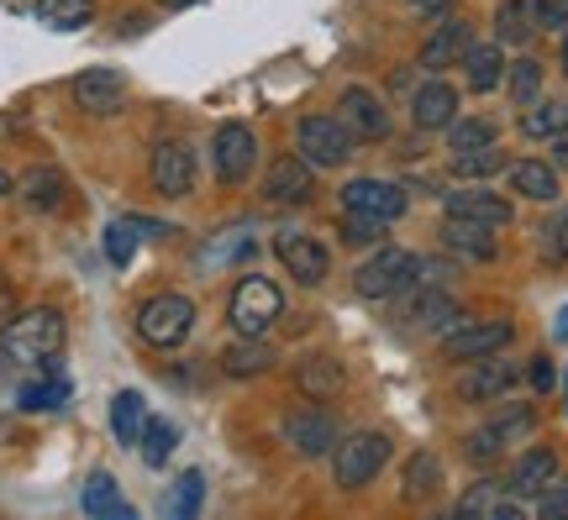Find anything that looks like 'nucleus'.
Returning a JSON list of instances; mask_svg holds the SVG:
<instances>
[{
    "instance_id": "13",
    "label": "nucleus",
    "mask_w": 568,
    "mask_h": 520,
    "mask_svg": "<svg viewBox=\"0 0 568 520\" xmlns=\"http://www.w3.org/2000/svg\"><path fill=\"white\" fill-rule=\"evenodd\" d=\"M510 384H516V363L500 358V353H489V358H474V368L464 374L458 384V395L468 405H489V400H506Z\"/></svg>"
},
{
    "instance_id": "3",
    "label": "nucleus",
    "mask_w": 568,
    "mask_h": 520,
    "mask_svg": "<svg viewBox=\"0 0 568 520\" xmlns=\"http://www.w3.org/2000/svg\"><path fill=\"white\" fill-rule=\"evenodd\" d=\"M284 316V295L280 284L264 279V274H247L237 289H232V305H226V320L237 337H264L268 326Z\"/></svg>"
},
{
    "instance_id": "44",
    "label": "nucleus",
    "mask_w": 568,
    "mask_h": 520,
    "mask_svg": "<svg viewBox=\"0 0 568 520\" xmlns=\"http://www.w3.org/2000/svg\"><path fill=\"white\" fill-rule=\"evenodd\" d=\"M464 452H468V462H479V468H485V462H495L500 452H506V437H500L495 426H485V431H474V437H468Z\"/></svg>"
},
{
    "instance_id": "40",
    "label": "nucleus",
    "mask_w": 568,
    "mask_h": 520,
    "mask_svg": "<svg viewBox=\"0 0 568 520\" xmlns=\"http://www.w3.org/2000/svg\"><path fill=\"white\" fill-rule=\"evenodd\" d=\"M537 247H542V258L558 263V268L568 263V205L552 221H542V226H537Z\"/></svg>"
},
{
    "instance_id": "38",
    "label": "nucleus",
    "mask_w": 568,
    "mask_h": 520,
    "mask_svg": "<svg viewBox=\"0 0 568 520\" xmlns=\"http://www.w3.org/2000/svg\"><path fill=\"white\" fill-rule=\"evenodd\" d=\"M385 226H389V221L364 216V211H343V221H337V232H343V242H353V247H379V242L389 237Z\"/></svg>"
},
{
    "instance_id": "51",
    "label": "nucleus",
    "mask_w": 568,
    "mask_h": 520,
    "mask_svg": "<svg viewBox=\"0 0 568 520\" xmlns=\"http://www.w3.org/2000/svg\"><path fill=\"white\" fill-rule=\"evenodd\" d=\"M163 11H190V6H201V0H159Z\"/></svg>"
},
{
    "instance_id": "29",
    "label": "nucleus",
    "mask_w": 568,
    "mask_h": 520,
    "mask_svg": "<svg viewBox=\"0 0 568 520\" xmlns=\"http://www.w3.org/2000/svg\"><path fill=\"white\" fill-rule=\"evenodd\" d=\"M510 190H516L521 201H558V169L542 159L510 163Z\"/></svg>"
},
{
    "instance_id": "36",
    "label": "nucleus",
    "mask_w": 568,
    "mask_h": 520,
    "mask_svg": "<svg viewBox=\"0 0 568 520\" xmlns=\"http://www.w3.org/2000/svg\"><path fill=\"white\" fill-rule=\"evenodd\" d=\"M521 132L537 137V142L568 132V101H531V111L521 116Z\"/></svg>"
},
{
    "instance_id": "14",
    "label": "nucleus",
    "mask_w": 568,
    "mask_h": 520,
    "mask_svg": "<svg viewBox=\"0 0 568 520\" xmlns=\"http://www.w3.org/2000/svg\"><path fill=\"white\" fill-rule=\"evenodd\" d=\"M74 105L90 111V116H116L126 105V80L116 69H84L74 80Z\"/></svg>"
},
{
    "instance_id": "32",
    "label": "nucleus",
    "mask_w": 568,
    "mask_h": 520,
    "mask_svg": "<svg viewBox=\"0 0 568 520\" xmlns=\"http://www.w3.org/2000/svg\"><path fill=\"white\" fill-rule=\"evenodd\" d=\"M174 447H180V431H174V420L163 416H148L142 420V437H138V452L148 468H163V462L174 458Z\"/></svg>"
},
{
    "instance_id": "27",
    "label": "nucleus",
    "mask_w": 568,
    "mask_h": 520,
    "mask_svg": "<svg viewBox=\"0 0 568 520\" xmlns=\"http://www.w3.org/2000/svg\"><path fill=\"white\" fill-rule=\"evenodd\" d=\"M464 80H468V90H474V95H489L495 84L506 80V59H500V48H495V42H468Z\"/></svg>"
},
{
    "instance_id": "1",
    "label": "nucleus",
    "mask_w": 568,
    "mask_h": 520,
    "mask_svg": "<svg viewBox=\"0 0 568 520\" xmlns=\"http://www.w3.org/2000/svg\"><path fill=\"white\" fill-rule=\"evenodd\" d=\"M63 347V316L53 305H38V310H21L0 326V353L17 363H48L59 358Z\"/></svg>"
},
{
    "instance_id": "54",
    "label": "nucleus",
    "mask_w": 568,
    "mask_h": 520,
    "mask_svg": "<svg viewBox=\"0 0 568 520\" xmlns=\"http://www.w3.org/2000/svg\"><path fill=\"white\" fill-rule=\"evenodd\" d=\"M564 389H568V384H564Z\"/></svg>"
},
{
    "instance_id": "22",
    "label": "nucleus",
    "mask_w": 568,
    "mask_h": 520,
    "mask_svg": "<svg viewBox=\"0 0 568 520\" xmlns=\"http://www.w3.org/2000/svg\"><path fill=\"white\" fill-rule=\"evenodd\" d=\"M48 379H32V384H21L17 389V410H27V416H42V410H59V405H69V379L59 374V358H48V363H38Z\"/></svg>"
},
{
    "instance_id": "49",
    "label": "nucleus",
    "mask_w": 568,
    "mask_h": 520,
    "mask_svg": "<svg viewBox=\"0 0 568 520\" xmlns=\"http://www.w3.org/2000/svg\"><path fill=\"white\" fill-rule=\"evenodd\" d=\"M552 337H558V341H568V305H564V310H558V320H552Z\"/></svg>"
},
{
    "instance_id": "23",
    "label": "nucleus",
    "mask_w": 568,
    "mask_h": 520,
    "mask_svg": "<svg viewBox=\"0 0 568 520\" xmlns=\"http://www.w3.org/2000/svg\"><path fill=\"white\" fill-rule=\"evenodd\" d=\"M458 316V305L447 295L443 284H422L406 305V326L410 332H447V320Z\"/></svg>"
},
{
    "instance_id": "20",
    "label": "nucleus",
    "mask_w": 568,
    "mask_h": 520,
    "mask_svg": "<svg viewBox=\"0 0 568 520\" xmlns=\"http://www.w3.org/2000/svg\"><path fill=\"white\" fill-rule=\"evenodd\" d=\"M295 389H301L305 400H337L347 389V379H343V363L337 358H322V353H311V358H301L295 363Z\"/></svg>"
},
{
    "instance_id": "4",
    "label": "nucleus",
    "mask_w": 568,
    "mask_h": 520,
    "mask_svg": "<svg viewBox=\"0 0 568 520\" xmlns=\"http://www.w3.org/2000/svg\"><path fill=\"white\" fill-rule=\"evenodd\" d=\"M195 332V300L190 295H153L138 305V337L148 347H180Z\"/></svg>"
},
{
    "instance_id": "17",
    "label": "nucleus",
    "mask_w": 568,
    "mask_h": 520,
    "mask_svg": "<svg viewBox=\"0 0 568 520\" xmlns=\"http://www.w3.org/2000/svg\"><path fill=\"white\" fill-rule=\"evenodd\" d=\"M468 42H474V27H468L464 17H453V21H443V27L422 42V59H416V63H422L426 74H443L447 63H464Z\"/></svg>"
},
{
    "instance_id": "28",
    "label": "nucleus",
    "mask_w": 568,
    "mask_h": 520,
    "mask_svg": "<svg viewBox=\"0 0 568 520\" xmlns=\"http://www.w3.org/2000/svg\"><path fill=\"white\" fill-rule=\"evenodd\" d=\"M222 368L232 379H258V374L274 368V347H264V337H237L222 353Z\"/></svg>"
},
{
    "instance_id": "19",
    "label": "nucleus",
    "mask_w": 568,
    "mask_h": 520,
    "mask_svg": "<svg viewBox=\"0 0 568 520\" xmlns=\"http://www.w3.org/2000/svg\"><path fill=\"white\" fill-rule=\"evenodd\" d=\"M311 190H316V169H311L305 159H280L264 180V195L274 205H305L311 201Z\"/></svg>"
},
{
    "instance_id": "50",
    "label": "nucleus",
    "mask_w": 568,
    "mask_h": 520,
    "mask_svg": "<svg viewBox=\"0 0 568 520\" xmlns=\"http://www.w3.org/2000/svg\"><path fill=\"white\" fill-rule=\"evenodd\" d=\"M6 316H11V284L0 279V320H6Z\"/></svg>"
},
{
    "instance_id": "5",
    "label": "nucleus",
    "mask_w": 568,
    "mask_h": 520,
    "mask_svg": "<svg viewBox=\"0 0 568 520\" xmlns=\"http://www.w3.org/2000/svg\"><path fill=\"white\" fill-rule=\"evenodd\" d=\"M337 489H364V483H374L379 473H385L389 462V437L385 431H353V437H343L337 447Z\"/></svg>"
},
{
    "instance_id": "26",
    "label": "nucleus",
    "mask_w": 568,
    "mask_h": 520,
    "mask_svg": "<svg viewBox=\"0 0 568 520\" xmlns=\"http://www.w3.org/2000/svg\"><path fill=\"white\" fill-rule=\"evenodd\" d=\"M17 195L32 211H59L63 201H69V180H63L59 169H48V163H38V169H27L17 180Z\"/></svg>"
},
{
    "instance_id": "21",
    "label": "nucleus",
    "mask_w": 568,
    "mask_h": 520,
    "mask_svg": "<svg viewBox=\"0 0 568 520\" xmlns=\"http://www.w3.org/2000/svg\"><path fill=\"white\" fill-rule=\"evenodd\" d=\"M443 247H447V253H458V258H474V263H489L495 253H500L495 232H489L485 221H468V216H447Z\"/></svg>"
},
{
    "instance_id": "25",
    "label": "nucleus",
    "mask_w": 568,
    "mask_h": 520,
    "mask_svg": "<svg viewBox=\"0 0 568 520\" xmlns=\"http://www.w3.org/2000/svg\"><path fill=\"white\" fill-rule=\"evenodd\" d=\"M552 479H558V452H552V447H531V452L516 458L506 489H516V494H527L531 500V494H542Z\"/></svg>"
},
{
    "instance_id": "39",
    "label": "nucleus",
    "mask_w": 568,
    "mask_h": 520,
    "mask_svg": "<svg viewBox=\"0 0 568 520\" xmlns=\"http://www.w3.org/2000/svg\"><path fill=\"white\" fill-rule=\"evenodd\" d=\"M437 483H443V468H437V458H432V452H416V458L406 462V500H426Z\"/></svg>"
},
{
    "instance_id": "43",
    "label": "nucleus",
    "mask_w": 568,
    "mask_h": 520,
    "mask_svg": "<svg viewBox=\"0 0 568 520\" xmlns=\"http://www.w3.org/2000/svg\"><path fill=\"white\" fill-rule=\"evenodd\" d=\"M132 253H138V226H132V221H111V226H105V258L116 263V268H126V263H132Z\"/></svg>"
},
{
    "instance_id": "6",
    "label": "nucleus",
    "mask_w": 568,
    "mask_h": 520,
    "mask_svg": "<svg viewBox=\"0 0 568 520\" xmlns=\"http://www.w3.org/2000/svg\"><path fill=\"white\" fill-rule=\"evenodd\" d=\"M295 147H301V159L311 163V169H343V163L353 159L358 137L347 132L343 116H305L301 126H295Z\"/></svg>"
},
{
    "instance_id": "34",
    "label": "nucleus",
    "mask_w": 568,
    "mask_h": 520,
    "mask_svg": "<svg viewBox=\"0 0 568 520\" xmlns=\"http://www.w3.org/2000/svg\"><path fill=\"white\" fill-rule=\"evenodd\" d=\"M142 420H148V405H142V395H138V389H122V395L111 400V431H116V441H122V447H138Z\"/></svg>"
},
{
    "instance_id": "11",
    "label": "nucleus",
    "mask_w": 568,
    "mask_h": 520,
    "mask_svg": "<svg viewBox=\"0 0 568 520\" xmlns=\"http://www.w3.org/2000/svg\"><path fill=\"white\" fill-rule=\"evenodd\" d=\"M337 116L347 121V132H353V137H364V142L389 137V111H385V101H379L374 90H364V84H347L343 101H337Z\"/></svg>"
},
{
    "instance_id": "2",
    "label": "nucleus",
    "mask_w": 568,
    "mask_h": 520,
    "mask_svg": "<svg viewBox=\"0 0 568 520\" xmlns=\"http://www.w3.org/2000/svg\"><path fill=\"white\" fill-rule=\"evenodd\" d=\"M353 284H358L364 300H395V295H406V289L422 284V258L406 253V247H385L379 242V253L353 274Z\"/></svg>"
},
{
    "instance_id": "47",
    "label": "nucleus",
    "mask_w": 568,
    "mask_h": 520,
    "mask_svg": "<svg viewBox=\"0 0 568 520\" xmlns=\"http://www.w3.org/2000/svg\"><path fill=\"white\" fill-rule=\"evenodd\" d=\"M410 6H416L422 17H437V11H447V0H410Z\"/></svg>"
},
{
    "instance_id": "33",
    "label": "nucleus",
    "mask_w": 568,
    "mask_h": 520,
    "mask_svg": "<svg viewBox=\"0 0 568 520\" xmlns=\"http://www.w3.org/2000/svg\"><path fill=\"white\" fill-rule=\"evenodd\" d=\"M84 516H138L132 504L122 500V489H116V479L111 473H90V483H84Z\"/></svg>"
},
{
    "instance_id": "30",
    "label": "nucleus",
    "mask_w": 568,
    "mask_h": 520,
    "mask_svg": "<svg viewBox=\"0 0 568 520\" xmlns=\"http://www.w3.org/2000/svg\"><path fill=\"white\" fill-rule=\"evenodd\" d=\"M32 17L48 27V32H80L95 21V0H38Z\"/></svg>"
},
{
    "instance_id": "15",
    "label": "nucleus",
    "mask_w": 568,
    "mask_h": 520,
    "mask_svg": "<svg viewBox=\"0 0 568 520\" xmlns=\"http://www.w3.org/2000/svg\"><path fill=\"white\" fill-rule=\"evenodd\" d=\"M343 211H364V216L395 221V216H406V190H395L389 180H347Z\"/></svg>"
},
{
    "instance_id": "35",
    "label": "nucleus",
    "mask_w": 568,
    "mask_h": 520,
    "mask_svg": "<svg viewBox=\"0 0 568 520\" xmlns=\"http://www.w3.org/2000/svg\"><path fill=\"white\" fill-rule=\"evenodd\" d=\"M201 504H205V479L190 468V473H180V479L169 483V500H163V516H180V520H190V516H201Z\"/></svg>"
},
{
    "instance_id": "52",
    "label": "nucleus",
    "mask_w": 568,
    "mask_h": 520,
    "mask_svg": "<svg viewBox=\"0 0 568 520\" xmlns=\"http://www.w3.org/2000/svg\"><path fill=\"white\" fill-rule=\"evenodd\" d=\"M11 190H17V184H11V174L0 169V195H11Z\"/></svg>"
},
{
    "instance_id": "9",
    "label": "nucleus",
    "mask_w": 568,
    "mask_h": 520,
    "mask_svg": "<svg viewBox=\"0 0 568 520\" xmlns=\"http://www.w3.org/2000/svg\"><path fill=\"white\" fill-rule=\"evenodd\" d=\"M284 437H290V447H295L301 458H322V452L337 447V420H332V410H322V405H305V410H290V416H284Z\"/></svg>"
},
{
    "instance_id": "53",
    "label": "nucleus",
    "mask_w": 568,
    "mask_h": 520,
    "mask_svg": "<svg viewBox=\"0 0 568 520\" xmlns=\"http://www.w3.org/2000/svg\"><path fill=\"white\" fill-rule=\"evenodd\" d=\"M564 74H568V38H564Z\"/></svg>"
},
{
    "instance_id": "8",
    "label": "nucleus",
    "mask_w": 568,
    "mask_h": 520,
    "mask_svg": "<svg viewBox=\"0 0 568 520\" xmlns=\"http://www.w3.org/2000/svg\"><path fill=\"white\" fill-rule=\"evenodd\" d=\"M510 337H516V326H510V320H474V326L443 332V347H447V358L474 363V358H489V353H506Z\"/></svg>"
},
{
    "instance_id": "31",
    "label": "nucleus",
    "mask_w": 568,
    "mask_h": 520,
    "mask_svg": "<svg viewBox=\"0 0 568 520\" xmlns=\"http://www.w3.org/2000/svg\"><path fill=\"white\" fill-rule=\"evenodd\" d=\"M500 169H510L506 147L489 142V147H474V153H453V169H447V174H453L458 184H479V180H495Z\"/></svg>"
},
{
    "instance_id": "37",
    "label": "nucleus",
    "mask_w": 568,
    "mask_h": 520,
    "mask_svg": "<svg viewBox=\"0 0 568 520\" xmlns=\"http://www.w3.org/2000/svg\"><path fill=\"white\" fill-rule=\"evenodd\" d=\"M495 137H500V132H495V121H489V116H468V121H453V126H447V147H453V153L489 147Z\"/></svg>"
},
{
    "instance_id": "10",
    "label": "nucleus",
    "mask_w": 568,
    "mask_h": 520,
    "mask_svg": "<svg viewBox=\"0 0 568 520\" xmlns=\"http://www.w3.org/2000/svg\"><path fill=\"white\" fill-rule=\"evenodd\" d=\"M153 190L169 195V201H180L195 190V153H190V142L169 137L153 147Z\"/></svg>"
},
{
    "instance_id": "41",
    "label": "nucleus",
    "mask_w": 568,
    "mask_h": 520,
    "mask_svg": "<svg viewBox=\"0 0 568 520\" xmlns=\"http://www.w3.org/2000/svg\"><path fill=\"white\" fill-rule=\"evenodd\" d=\"M495 32H500V42H527L531 38V0H506L500 17H495Z\"/></svg>"
},
{
    "instance_id": "48",
    "label": "nucleus",
    "mask_w": 568,
    "mask_h": 520,
    "mask_svg": "<svg viewBox=\"0 0 568 520\" xmlns=\"http://www.w3.org/2000/svg\"><path fill=\"white\" fill-rule=\"evenodd\" d=\"M552 159L568 169V132H558V137H552Z\"/></svg>"
},
{
    "instance_id": "7",
    "label": "nucleus",
    "mask_w": 568,
    "mask_h": 520,
    "mask_svg": "<svg viewBox=\"0 0 568 520\" xmlns=\"http://www.w3.org/2000/svg\"><path fill=\"white\" fill-rule=\"evenodd\" d=\"M211 163H216V180L222 184H243L258 163V137L247 121H222L216 137H211Z\"/></svg>"
},
{
    "instance_id": "24",
    "label": "nucleus",
    "mask_w": 568,
    "mask_h": 520,
    "mask_svg": "<svg viewBox=\"0 0 568 520\" xmlns=\"http://www.w3.org/2000/svg\"><path fill=\"white\" fill-rule=\"evenodd\" d=\"M443 205H447V216H468V221H485V226H510V201L495 195V190H453Z\"/></svg>"
},
{
    "instance_id": "46",
    "label": "nucleus",
    "mask_w": 568,
    "mask_h": 520,
    "mask_svg": "<svg viewBox=\"0 0 568 520\" xmlns=\"http://www.w3.org/2000/svg\"><path fill=\"white\" fill-rule=\"evenodd\" d=\"M531 389H542V395L552 389V363H548V358H537V363H531Z\"/></svg>"
},
{
    "instance_id": "16",
    "label": "nucleus",
    "mask_w": 568,
    "mask_h": 520,
    "mask_svg": "<svg viewBox=\"0 0 568 520\" xmlns=\"http://www.w3.org/2000/svg\"><path fill=\"white\" fill-rule=\"evenodd\" d=\"M453 516L458 520H521L527 516V504L506 500V483L479 479V483H468V494L453 504Z\"/></svg>"
},
{
    "instance_id": "45",
    "label": "nucleus",
    "mask_w": 568,
    "mask_h": 520,
    "mask_svg": "<svg viewBox=\"0 0 568 520\" xmlns=\"http://www.w3.org/2000/svg\"><path fill=\"white\" fill-rule=\"evenodd\" d=\"M531 17H537V27H548V32H564L568 0H531Z\"/></svg>"
},
{
    "instance_id": "42",
    "label": "nucleus",
    "mask_w": 568,
    "mask_h": 520,
    "mask_svg": "<svg viewBox=\"0 0 568 520\" xmlns=\"http://www.w3.org/2000/svg\"><path fill=\"white\" fill-rule=\"evenodd\" d=\"M542 90V63L537 59H516L510 63V101L516 105H531Z\"/></svg>"
},
{
    "instance_id": "12",
    "label": "nucleus",
    "mask_w": 568,
    "mask_h": 520,
    "mask_svg": "<svg viewBox=\"0 0 568 520\" xmlns=\"http://www.w3.org/2000/svg\"><path fill=\"white\" fill-rule=\"evenodd\" d=\"M274 253H280L284 274H295L301 284H322L326 268H332V253H326L316 237H305V232H280V237H274Z\"/></svg>"
},
{
    "instance_id": "18",
    "label": "nucleus",
    "mask_w": 568,
    "mask_h": 520,
    "mask_svg": "<svg viewBox=\"0 0 568 520\" xmlns=\"http://www.w3.org/2000/svg\"><path fill=\"white\" fill-rule=\"evenodd\" d=\"M410 121L422 126V132H447L453 121H458V90L447 80H426L416 90V101H410Z\"/></svg>"
}]
</instances>
